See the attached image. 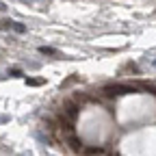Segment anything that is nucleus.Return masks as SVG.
I'll list each match as a JSON object with an SVG mask.
<instances>
[{"label":"nucleus","instance_id":"3","mask_svg":"<svg viewBox=\"0 0 156 156\" xmlns=\"http://www.w3.org/2000/svg\"><path fill=\"white\" fill-rule=\"evenodd\" d=\"M83 152H85L87 156H102V154H104L102 147H83Z\"/></svg>","mask_w":156,"mask_h":156},{"label":"nucleus","instance_id":"8","mask_svg":"<svg viewBox=\"0 0 156 156\" xmlns=\"http://www.w3.org/2000/svg\"><path fill=\"white\" fill-rule=\"evenodd\" d=\"M0 11H7V5L2 2V0H0Z\"/></svg>","mask_w":156,"mask_h":156},{"label":"nucleus","instance_id":"2","mask_svg":"<svg viewBox=\"0 0 156 156\" xmlns=\"http://www.w3.org/2000/svg\"><path fill=\"white\" fill-rule=\"evenodd\" d=\"M67 143L74 152H83V141L78 139V136H67Z\"/></svg>","mask_w":156,"mask_h":156},{"label":"nucleus","instance_id":"9","mask_svg":"<svg viewBox=\"0 0 156 156\" xmlns=\"http://www.w3.org/2000/svg\"><path fill=\"white\" fill-rule=\"evenodd\" d=\"M22 2H35V0H22Z\"/></svg>","mask_w":156,"mask_h":156},{"label":"nucleus","instance_id":"1","mask_svg":"<svg viewBox=\"0 0 156 156\" xmlns=\"http://www.w3.org/2000/svg\"><path fill=\"white\" fill-rule=\"evenodd\" d=\"M136 89L130 87V85H108L104 87V93L106 95H128V93H134Z\"/></svg>","mask_w":156,"mask_h":156},{"label":"nucleus","instance_id":"4","mask_svg":"<svg viewBox=\"0 0 156 156\" xmlns=\"http://www.w3.org/2000/svg\"><path fill=\"white\" fill-rule=\"evenodd\" d=\"M65 115L69 117V119H74V117L78 115V106H76V104H69V106L65 108Z\"/></svg>","mask_w":156,"mask_h":156},{"label":"nucleus","instance_id":"7","mask_svg":"<svg viewBox=\"0 0 156 156\" xmlns=\"http://www.w3.org/2000/svg\"><path fill=\"white\" fill-rule=\"evenodd\" d=\"M26 85H30V87H39V85H44V80H39V78H26Z\"/></svg>","mask_w":156,"mask_h":156},{"label":"nucleus","instance_id":"5","mask_svg":"<svg viewBox=\"0 0 156 156\" xmlns=\"http://www.w3.org/2000/svg\"><path fill=\"white\" fill-rule=\"evenodd\" d=\"M39 52H41V54H46V56H58V52H56L54 48H46V46H41V48H39Z\"/></svg>","mask_w":156,"mask_h":156},{"label":"nucleus","instance_id":"6","mask_svg":"<svg viewBox=\"0 0 156 156\" xmlns=\"http://www.w3.org/2000/svg\"><path fill=\"white\" fill-rule=\"evenodd\" d=\"M9 28H13L15 33H20V35H22V33H26V26L24 24H20V22H11V26Z\"/></svg>","mask_w":156,"mask_h":156}]
</instances>
